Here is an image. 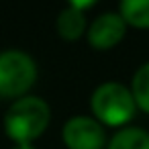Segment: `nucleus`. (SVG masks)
Listing matches in <instances>:
<instances>
[{
  "label": "nucleus",
  "mask_w": 149,
  "mask_h": 149,
  "mask_svg": "<svg viewBox=\"0 0 149 149\" xmlns=\"http://www.w3.org/2000/svg\"><path fill=\"white\" fill-rule=\"evenodd\" d=\"M118 15L135 29H149V0H123Z\"/></svg>",
  "instance_id": "nucleus-8"
},
{
  "label": "nucleus",
  "mask_w": 149,
  "mask_h": 149,
  "mask_svg": "<svg viewBox=\"0 0 149 149\" xmlns=\"http://www.w3.org/2000/svg\"><path fill=\"white\" fill-rule=\"evenodd\" d=\"M37 80L35 59L21 51L8 49L0 53V98H17L31 90Z\"/></svg>",
  "instance_id": "nucleus-3"
},
{
  "label": "nucleus",
  "mask_w": 149,
  "mask_h": 149,
  "mask_svg": "<svg viewBox=\"0 0 149 149\" xmlns=\"http://www.w3.org/2000/svg\"><path fill=\"white\" fill-rule=\"evenodd\" d=\"M106 149H149V133L139 127H125L112 135Z\"/></svg>",
  "instance_id": "nucleus-7"
},
{
  "label": "nucleus",
  "mask_w": 149,
  "mask_h": 149,
  "mask_svg": "<svg viewBox=\"0 0 149 149\" xmlns=\"http://www.w3.org/2000/svg\"><path fill=\"white\" fill-rule=\"evenodd\" d=\"M49 120H51L49 104L37 96H25L13 102V106L6 110L4 131L15 141V145L33 143L43 135Z\"/></svg>",
  "instance_id": "nucleus-1"
},
{
  "label": "nucleus",
  "mask_w": 149,
  "mask_h": 149,
  "mask_svg": "<svg viewBox=\"0 0 149 149\" xmlns=\"http://www.w3.org/2000/svg\"><path fill=\"white\" fill-rule=\"evenodd\" d=\"M92 114L102 127H123L127 125L137 110L131 88L118 82L100 84L90 100Z\"/></svg>",
  "instance_id": "nucleus-2"
},
{
  "label": "nucleus",
  "mask_w": 149,
  "mask_h": 149,
  "mask_svg": "<svg viewBox=\"0 0 149 149\" xmlns=\"http://www.w3.org/2000/svg\"><path fill=\"white\" fill-rule=\"evenodd\" d=\"M61 139L68 149H102L106 145L104 127L92 116H72L63 129Z\"/></svg>",
  "instance_id": "nucleus-4"
},
{
  "label": "nucleus",
  "mask_w": 149,
  "mask_h": 149,
  "mask_svg": "<svg viewBox=\"0 0 149 149\" xmlns=\"http://www.w3.org/2000/svg\"><path fill=\"white\" fill-rule=\"evenodd\" d=\"M88 31L86 27V13L68 4L57 17V33L65 41H76Z\"/></svg>",
  "instance_id": "nucleus-6"
},
{
  "label": "nucleus",
  "mask_w": 149,
  "mask_h": 149,
  "mask_svg": "<svg viewBox=\"0 0 149 149\" xmlns=\"http://www.w3.org/2000/svg\"><path fill=\"white\" fill-rule=\"evenodd\" d=\"M131 92H133V98H135V104L149 112V61L143 63L135 76H133V84H131Z\"/></svg>",
  "instance_id": "nucleus-9"
},
{
  "label": "nucleus",
  "mask_w": 149,
  "mask_h": 149,
  "mask_svg": "<svg viewBox=\"0 0 149 149\" xmlns=\"http://www.w3.org/2000/svg\"><path fill=\"white\" fill-rule=\"evenodd\" d=\"M13 149H35V147H33L31 143H21V145H15Z\"/></svg>",
  "instance_id": "nucleus-10"
},
{
  "label": "nucleus",
  "mask_w": 149,
  "mask_h": 149,
  "mask_svg": "<svg viewBox=\"0 0 149 149\" xmlns=\"http://www.w3.org/2000/svg\"><path fill=\"white\" fill-rule=\"evenodd\" d=\"M125 33H127V23L118 13H104L96 17L86 31L88 43L98 51L112 49L116 43H120Z\"/></svg>",
  "instance_id": "nucleus-5"
}]
</instances>
